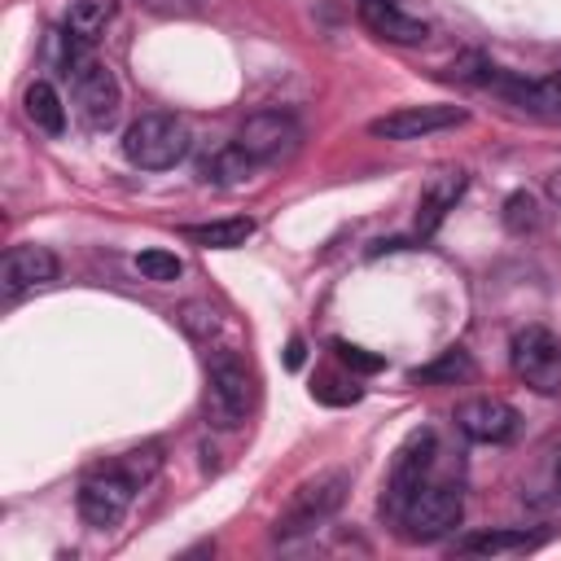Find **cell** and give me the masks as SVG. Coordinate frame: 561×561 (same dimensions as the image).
<instances>
[{
    "label": "cell",
    "instance_id": "1",
    "mask_svg": "<svg viewBox=\"0 0 561 561\" xmlns=\"http://www.w3.org/2000/svg\"><path fill=\"white\" fill-rule=\"evenodd\" d=\"M188 149H193V131L175 114H140L123 131V153L140 171H167V167L184 162Z\"/></svg>",
    "mask_w": 561,
    "mask_h": 561
},
{
    "label": "cell",
    "instance_id": "2",
    "mask_svg": "<svg viewBox=\"0 0 561 561\" xmlns=\"http://www.w3.org/2000/svg\"><path fill=\"white\" fill-rule=\"evenodd\" d=\"M346 491H351V473H346V469H324V473L307 478V482L289 495V504L280 508V517H276L272 535H276V539L311 535L316 526H324V522L342 508Z\"/></svg>",
    "mask_w": 561,
    "mask_h": 561
},
{
    "label": "cell",
    "instance_id": "3",
    "mask_svg": "<svg viewBox=\"0 0 561 561\" xmlns=\"http://www.w3.org/2000/svg\"><path fill=\"white\" fill-rule=\"evenodd\" d=\"M250 412V368L232 346L210 351L206 364V421L215 430L241 425Z\"/></svg>",
    "mask_w": 561,
    "mask_h": 561
},
{
    "label": "cell",
    "instance_id": "4",
    "mask_svg": "<svg viewBox=\"0 0 561 561\" xmlns=\"http://www.w3.org/2000/svg\"><path fill=\"white\" fill-rule=\"evenodd\" d=\"M434 430H412L403 443H399V451H394V460H390V478H386V495H381V513L386 517H403V508H408V500L425 486V478H430V465H434Z\"/></svg>",
    "mask_w": 561,
    "mask_h": 561
},
{
    "label": "cell",
    "instance_id": "5",
    "mask_svg": "<svg viewBox=\"0 0 561 561\" xmlns=\"http://www.w3.org/2000/svg\"><path fill=\"white\" fill-rule=\"evenodd\" d=\"M460 517H465V495H460V486H451V482H425V486L408 500V508H403L399 522L408 526V539L434 543V539L451 535V530L460 526Z\"/></svg>",
    "mask_w": 561,
    "mask_h": 561
},
{
    "label": "cell",
    "instance_id": "6",
    "mask_svg": "<svg viewBox=\"0 0 561 561\" xmlns=\"http://www.w3.org/2000/svg\"><path fill=\"white\" fill-rule=\"evenodd\" d=\"M508 364L517 373V381H526L539 394H557L561 390V337L543 324H530L513 337L508 346Z\"/></svg>",
    "mask_w": 561,
    "mask_h": 561
},
{
    "label": "cell",
    "instance_id": "7",
    "mask_svg": "<svg viewBox=\"0 0 561 561\" xmlns=\"http://www.w3.org/2000/svg\"><path fill=\"white\" fill-rule=\"evenodd\" d=\"M136 491H140V486H136L118 465H110V469H101V473L83 478V486H79L75 504H79V517H83L88 526L110 530V526H118V522L127 517V508H131Z\"/></svg>",
    "mask_w": 561,
    "mask_h": 561
},
{
    "label": "cell",
    "instance_id": "8",
    "mask_svg": "<svg viewBox=\"0 0 561 561\" xmlns=\"http://www.w3.org/2000/svg\"><path fill=\"white\" fill-rule=\"evenodd\" d=\"M298 140H302V127H298L289 114H280V110H259V114H250V118L237 127V140H232V145H241L259 167H267V162H285V158L298 149Z\"/></svg>",
    "mask_w": 561,
    "mask_h": 561
},
{
    "label": "cell",
    "instance_id": "9",
    "mask_svg": "<svg viewBox=\"0 0 561 561\" xmlns=\"http://www.w3.org/2000/svg\"><path fill=\"white\" fill-rule=\"evenodd\" d=\"M70 92H75V105L83 114L88 127H110L118 118V105H123V88L114 79V70L96 57H88L75 75H70Z\"/></svg>",
    "mask_w": 561,
    "mask_h": 561
},
{
    "label": "cell",
    "instance_id": "10",
    "mask_svg": "<svg viewBox=\"0 0 561 561\" xmlns=\"http://www.w3.org/2000/svg\"><path fill=\"white\" fill-rule=\"evenodd\" d=\"M486 88H495L508 105H517L522 114H535L543 123H561V70L543 75V79H522V75H504V70H486L482 79Z\"/></svg>",
    "mask_w": 561,
    "mask_h": 561
},
{
    "label": "cell",
    "instance_id": "11",
    "mask_svg": "<svg viewBox=\"0 0 561 561\" xmlns=\"http://www.w3.org/2000/svg\"><path fill=\"white\" fill-rule=\"evenodd\" d=\"M465 118L469 114L460 105H403V110H390V114L373 118L368 131L381 136V140H421V136H434V131H451Z\"/></svg>",
    "mask_w": 561,
    "mask_h": 561
},
{
    "label": "cell",
    "instance_id": "12",
    "mask_svg": "<svg viewBox=\"0 0 561 561\" xmlns=\"http://www.w3.org/2000/svg\"><path fill=\"white\" fill-rule=\"evenodd\" d=\"M61 272L57 254L48 245H9L4 250V263H0V280H4V294L18 298L26 289H44L53 285Z\"/></svg>",
    "mask_w": 561,
    "mask_h": 561
},
{
    "label": "cell",
    "instance_id": "13",
    "mask_svg": "<svg viewBox=\"0 0 561 561\" xmlns=\"http://www.w3.org/2000/svg\"><path fill=\"white\" fill-rule=\"evenodd\" d=\"M456 425L473 438V443H508L517 434V408L491 394H478L469 403L456 408Z\"/></svg>",
    "mask_w": 561,
    "mask_h": 561
},
{
    "label": "cell",
    "instance_id": "14",
    "mask_svg": "<svg viewBox=\"0 0 561 561\" xmlns=\"http://www.w3.org/2000/svg\"><path fill=\"white\" fill-rule=\"evenodd\" d=\"M465 188H469V175L465 171H443V175H434L421 188V202H416V237L421 241L443 228L447 210H456V202L465 197Z\"/></svg>",
    "mask_w": 561,
    "mask_h": 561
},
{
    "label": "cell",
    "instance_id": "15",
    "mask_svg": "<svg viewBox=\"0 0 561 561\" xmlns=\"http://www.w3.org/2000/svg\"><path fill=\"white\" fill-rule=\"evenodd\" d=\"M359 22L377 39H390V44H425L430 39V26L412 13H403L394 0H359Z\"/></svg>",
    "mask_w": 561,
    "mask_h": 561
},
{
    "label": "cell",
    "instance_id": "16",
    "mask_svg": "<svg viewBox=\"0 0 561 561\" xmlns=\"http://www.w3.org/2000/svg\"><path fill=\"white\" fill-rule=\"evenodd\" d=\"M180 232L188 241L206 245V250H237V245H245L254 237V219L232 215V219H215V224H184Z\"/></svg>",
    "mask_w": 561,
    "mask_h": 561
},
{
    "label": "cell",
    "instance_id": "17",
    "mask_svg": "<svg viewBox=\"0 0 561 561\" xmlns=\"http://www.w3.org/2000/svg\"><path fill=\"white\" fill-rule=\"evenodd\" d=\"M26 118L39 131H48V136H61L66 131V105H61V96H57V88L48 79H35L26 88Z\"/></svg>",
    "mask_w": 561,
    "mask_h": 561
},
{
    "label": "cell",
    "instance_id": "18",
    "mask_svg": "<svg viewBox=\"0 0 561 561\" xmlns=\"http://www.w3.org/2000/svg\"><path fill=\"white\" fill-rule=\"evenodd\" d=\"M535 543H539V535H530V530H482V535L460 539V552H469V557H508V552H530Z\"/></svg>",
    "mask_w": 561,
    "mask_h": 561
},
{
    "label": "cell",
    "instance_id": "19",
    "mask_svg": "<svg viewBox=\"0 0 561 561\" xmlns=\"http://www.w3.org/2000/svg\"><path fill=\"white\" fill-rule=\"evenodd\" d=\"M114 9H118V0H70V9H66V31H70L75 39L92 44V39L110 26Z\"/></svg>",
    "mask_w": 561,
    "mask_h": 561
},
{
    "label": "cell",
    "instance_id": "20",
    "mask_svg": "<svg viewBox=\"0 0 561 561\" xmlns=\"http://www.w3.org/2000/svg\"><path fill=\"white\" fill-rule=\"evenodd\" d=\"M254 171H259V162L241 149V145H228V149H219L206 167H202V180H210V184H245V180H254Z\"/></svg>",
    "mask_w": 561,
    "mask_h": 561
},
{
    "label": "cell",
    "instance_id": "21",
    "mask_svg": "<svg viewBox=\"0 0 561 561\" xmlns=\"http://www.w3.org/2000/svg\"><path fill=\"white\" fill-rule=\"evenodd\" d=\"M473 377V359H469V351H443L434 364H421V368H412V381H443V386H456V381H469Z\"/></svg>",
    "mask_w": 561,
    "mask_h": 561
},
{
    "label": "cell",
    "instance_id": "22",
    "mask_svg": "<svg viewBox=\"0 0 561 561\" xmlns=\"http://www.w3.org/2000/svg\"><path fill=\"white\" fill-rule=\"evenodd\" d=\"M114 465H118V469H123V473L145 491V486L158 478V469H162V447H158V443H140V447L123 451Z\"/></svg>",
    "mask_w": 561,
    "mask_h": 561
},
{
    "label": "cell",
    "instance_id": "23",
    "mask_svg": "<svg viewBox=\"0 0 561 561\" xmlns=\"http://www.w3.org/2000/svg\"><path fill=\"white\" fill-rule=\"evenodd\" d=\"M504 228H508V232H530V228H539V202H535V193L517 188V193L504 197Z\"/></svg>",
    "mask_w": 561,
    "mask_h": 561
},
{
    "label": "cell",
    "instance_id": "24",
    "mask_svg": "<svg viewBox=\"0 0 561 561\" xmlns=\"http://www.w3.org/2000/svg\"><path fill=\"white\" fill-rule=\"evenodd\" d=\"M136 272H140L145 280H158V285H167V280H175V276L184 272V263H180V254H175V250H140V259H136Z\"/></svg>",
    "mask_w": 561,
    "mask_h": 561
},
{
    "label": "cell",
    "instance_id": "25",
    "mask_svg": "<svg viewBox=\"0 0 561 561\" xmlns=\"http://www.w3.org/2000/svg\"><path fill=\"white\" fill-rule=\"evenodd\" d=\"M329 346H333V355H337L351 373H381V368H386V359H381V355H373V351H364V346H355V342L333 337Z\"/></svg>",
    "mask_w": 561,
    "mask_h": 561
},
{
    "label": "cell",
    "instance_id": "26",
    "mask_svg": "<svg viewBox=\"0 0 561 561\" xmlns=\"http://www.w3.org/2000/svg\"><path fill=\"white\" fill-rule=\"evenodd\" d=\"M311 394L320 403H359V386H342V381H316Z\"/></svg>",
    "mask_w": 561,
    "mask_h": 561
},
{
    "label": "cell",
    "instance_id": "27",
    "mask_svg": "<svg viewBox=\"0 0 561 561\" xmlns=\"http://www.w3.org/2000/svg\"><path fill=\"white\" fill-rule=\"evenodd\" d=\"M180 320H184V329H188V333H197V337H206V333L219 324V320H215V311H210V307H202V302H188Z\"/></svg>",
    "mask_w": 561,
    "mask_h": 561
},
{
    "label": "cell",
    "instance_id": "28",
    "mask_svg": "<svg viewBox=\"0 0 561 561\" xmlns=\"http://www.w3.org/2000/svg\"><path fill=\"white\" fill-rule=\"evenodd\" d=\"M149 13H162V18H193L202 9V0H140Z\"/></svg>",
    "mask_w": 561,
    "mask_h": 561
},
{
    "label": "cell",
    "instance_id": "29",
    "mask_svg": "<svg viewBox=\"0 0 561 561\" xmlns=\"http://www.w3.org/2000/svg\"><path fill=\"white\" fill-rule=\"evenodd\" d=\"M302 359H307L302 337H289V346H285V368H302Z\"/></svg>",
    "mask_w": 561,
    "mask_h": 561
},
{
    "label": "cell",
    "instance_id": "30",
    "mask_svg": "<svg viewBox=\"0 0 561 561\" xmlns=\"http://www.w3.org/2000/svg\"><path fill=\"white\" fill-rule=\"evenodd\" d=\"M386 250H408V241L403 237H390V241H377L373 245V254H386Z\"/></svg>",
    "mask_w": 561,
    "mask_h": 561
}]
</instances>
